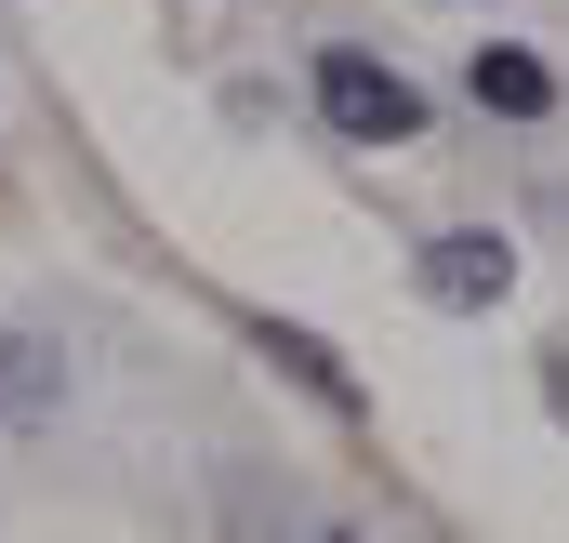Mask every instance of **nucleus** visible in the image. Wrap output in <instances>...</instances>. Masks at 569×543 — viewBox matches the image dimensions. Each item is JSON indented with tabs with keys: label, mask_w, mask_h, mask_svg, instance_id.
<instances>
[{
	"label": "nucleus",
	"mask_w": 569,
	"mask_h": 543,
	"mask_svg": "<svg viewBox=\"0 0 569 543\" xmlns=\"http://www.w3.org/2000/svg\"><path fill=\"white\" fill-rule=\"evenodd\" d=\"M463 93H477L490 120H543V107H557V67H543V53H517V40H477Z\"/></svg>",
	"instance_id": "nucleus-3"
},
{
	"label": "nucleus",
	"mask_w": 569,
	"mask_h": 543,
	"mask_svg": "<svg viewBox=\"0 0 569 543\" xmlns=\"http://www.w3.org/2000/svg\"><path fill=\"white\" fill-rule=\"evenodd\" d=\"M503 292H517V239H503V226H450V239H425V305L477 318V305H503Z\"/></svg>",
	"instance_id": "nucleus-2"
},
{
	"label": "nucleus",
	"mask_w": 569,
	"mask_h": 543,
	"mask_svg": "<svg viewBox=\"0 0 569 543\" xmlns=\"http://www.w3.org/2000/svg\"><path fill=\"white\" fill-rule=\"evenodd\" d=\"M305 543H358V531H305Z\"/></svg>",
	"instance_id": "nucleus-5"
},
{
	"label": "nucleus",
	"mask_w": 569,
	"mask_h": 543,
	"mask_svg": "<svg viewBox=\"0 0 569 543\" xmlns=\"http://www.w3.org/2000/svg\"><path fill=\"white\" fill-rule=\"evenodd\" d=\"M0 411H13V424H40V411H53V345H40V332H13V345H0Z\"/></svg>",
	"instance_id": "nucleus-4"
},
{
	"label": "nucleus",
	"mask_w": 569,
	"mask_h": 543,
	"mask_svg": "<svg viewBox=\"0 0 569 543\" xmlns=\"http://www.w3.org/2000/svg\"><path fill=\"white\" fill-rule=\"evenodd\" d=\"M318 120L345 146H411L425 134V93L398 67H371V53H318Z\"/></svg>",
	"instance_id": "nucleus-1"
}]
</instances>
